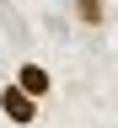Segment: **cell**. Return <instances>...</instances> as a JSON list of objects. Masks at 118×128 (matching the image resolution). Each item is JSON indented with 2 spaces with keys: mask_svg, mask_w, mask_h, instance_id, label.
<instances>
[{
  "mask_svg": "<svg viewBox=\"0 0 118 128\" xmlns=\"http://www.w3.org/2000/svg\"><path fill=\"white\" fill-rule=\"evenodd\" d=\"M11 80H16L27 96H38V102H48V96H54V75H48V64H43V59H22Z\"/></svg>",
  "mask_w": 118,
  "mask_h": 128,
  "instance_id": "cell-2",
  "label": "cell"
},
{
  "mask_svg": "<svg viewBox=\"0 0 118 128\" xmlns=\"http://www.w3.org/2000/svg\"><path fill=\"white\" fill-rule=\"evenodd\" d=\"M70 16L81 32H102L107 27V0H70Z\"/></svg>",
  "mask_w": 118,
  "mask_h": 128,
  "instance_id": "cell-3",
  "label": "cell"
},
{
  "mask_svg": "<svg viewBox=\"0 0 118 128\" xmlns=\"http://www.w3.org/2000/svg\"><path fill=\"white\" fill-rule=\"evenodd\" d=\"M0 112H6V123L32 128V123H38V112H43V102H38V96H27L16 80H6V86H0Z\"/></svg>",
  "mask_w": 118,
  "mask_h": 128,
  "instance_id": "cell-1",
  "label": "cell"
}]
</instances>
